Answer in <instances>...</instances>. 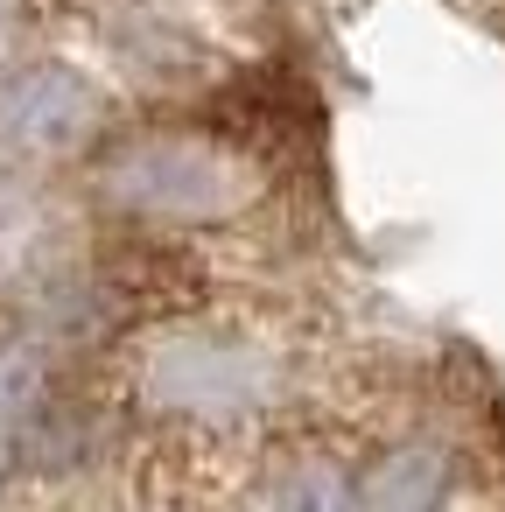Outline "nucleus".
Masks as SVG:
<instances>
[{"mask_svg":"<svg viewBox=\"0 0 505 512\" xmlns=\"http://www.w3.org/2000/svg\"><path fill=\"white\" fill-rule=\"evenodd\" d=\"M99 190L120 204V211H141V218H169V225H204V218H225L239 211L260 183L253 169L211 141V134H134L106 155L99 169Z\"/></svg>","mask_w":505,"mask_h":512,"instance_id":"f257e3e1","label":"nucleus"},{"mask_svg":"<svg viewBox=\"0 0 505 512\" xmlns=\"http://www.w3.org/2000/svg\"><path fill=\"white\" fill-rule=\"evenodd\" d=\"M106 106L99 85L71 64H29L15 78H0V141H15L29 155H71L99 134Z\"/></svg>","mask_w":505,"mask_h":512,"instance_id":"f03ea898","label":"nucleus"},{"mask_svg":"<svg viewBox=\"0 0 505 512\" xmlns=\"http://www.w3.org/2000/svg\"><path fill=\"white\" fill-rule=\"evenodd\" d=\"M148 393L162 407H183V414H246L260 393H267V365L239 344H218V337H183L169 351H155L148 365Z\"/></svg>","mask_w":505,"mask_h":512,"instance_id":"7ed1b4c3","label":"nucleus"},{"mask_svg":"<svg viewBox=\"0 0 505 512\" xmlns=\"http://www.w3.org/2000/svg\"><path fill=\"white\" fill-rule=\"evenodd\" d=\"M449 491V449L407 442L358 477V512H435Z\"/></svg>","mask_w":505,"mask_h":512,"instance_id":"20e7f679","label":"nucleus"},{"mask_svg":"<svg viewBox=\"0 0 505 512\" xmlns=\"http://www.w3.org/2000/svg\"><path fill=\"white\" fill-rule=\"evenodd\" d=\"M267 505L274 512H358V484H344L330 463H302V470H288L274 484Z\"/></svg>","mask_w":505,"mask_h":512,"instance_id":"39448f33","label":"nucleus"}]
</instances>
